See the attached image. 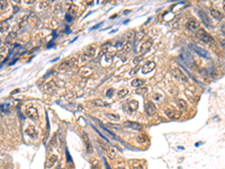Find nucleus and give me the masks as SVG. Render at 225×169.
Masks as SVG:
<instances>
[{
  "label": "nucleus",
  "instance_id": "1",
  "mask_svg": "<svg viewBox=\"0 0 225 169\" xmlns=\"http://www.w3.org/2000/svg\"><path fill=\"white\" fill-rule=\"evenodd\" d=\"M196 36H197L200 41H203V42H205V43L213 42V37L211 36L209 33L206 32L204 28H198V30H197V33H196Z\"/></svg>",
  "mask_w": 225,
  "mask_h": 169
},
{
  "label": "nucleus",
  "instance_id": "2",
  "mask_svg": "<svg viewBox=\"0 0 225 169\" xmlns=\"http://www.w3.org/2000/svg\"><path fill=\"white\" fill-rule=\"evenodd\" d=\"M75 62H77V58H74V56H73V58H70V59L63 61V62L59 65V70H67V69L71 68Z\"/></svg>",
  "mask_w": 225,
  "mask_h": 169
},
{
  "label": "nucleus",
  "instance_id": "3",
  "mask_svg": "<svg viewBox=\"0 0 225 169\" xmlns=\"http://www.w3.org/2000/svg\"><path fill=\"white\" fill-rule=\"evenodd\" d=\"M156 112H158V109H156V107L152 102H147L145 104V113L149 116H154L156 114Z\"/></svg>",
  "mask_w": 225,
  "mask_h": 169
},
{
  "label": "nucleus",
  "instance_id": "4",
  "mask_svg": "<svg viewBox=\"0 0 225 169\" xmlns=\"http://www.w3.org/2000/svg\"><path fill=\"white\" fill-rule=\"evenodd\" d=\"M124 107L127 108L128 113H134V112L137 109V107H139V102L135 100V99H132V100H130L127 104H125Z\"/></svg>",
  "mask_w": 225,
  "mask_h": 169
},
{
  "label": "nucleus",
  "instance_id": "5",
  "mask_svg": "<svg viewBox=\"0 0 225 169\" xmlns=\"http://www.w3.org/2000/svg\"><path fill=\"white\" fill-rule=\"evenodd\" d=\"M25 114H26V116L32 118V120H37L38 118V112L35 107H28L25 111Z\"/></svg>",
  "mask_w": 225,
  "mask_h": 169
},
{
  "label": "nucleus",
  "instance_id": "6",
  "mask_svg": "<svg viewBox=\"0 0 225 169\" xmlns=\"http://www.w3.org/2000/svg\"><path fill=\"white\" fill-rule=\"evenodd\" d=\"M199 26H200L199 21H196V19H191V21H187V24H186V28L189 31H197L199 28Z\"/></svg>",
  "mask_w": 225,
  "mask_h": 169
},
{
  "label": "nucleus",
  "instance_id": "7",
  "mask_svg": "<svg viewBox=\"0 0 225 169\" xmlns=\"http://www.w3.org/2000/svg\"><path fill=\"white\" fill-rule=\"evenodd\" d=\"M124 127H127V128H132V130H141L142 125L137 122H133V121H126L123 123Z\"/></svg>",
  "mask_w": 225,
  "mask_h": 169
},
{
  "label": "nucleus",
  "instance_id": "8",
  "mask_svg": "<svg viewBox=\"0 0 225 169\" xmlns=\"http://www.w3.org/2000/svg\"><path fill=\"white\" fill-rule=\"evenodd\" d=\"M172 72H174V77L176 78H178L180 81H182V82H187V77H186V74L179 69V68H174V70H172Z\"/></svg>",
  "mask_w": 225,
  "mask_h": 169
},
{
  "label": "nucleus",
  "instance_id": "9",
  "mask_svg": "<svg viewBox=\"0 0 225 169\" xmlns=\"http://www.w3.org/2000/svg\"><path fill=\"white\" fill-rule=\"evenodd\" d=\"M154 68H155V62H154V61H149V62H146V63L143 65V68H142V74H149V72H151L152 70H154Z\"/></svg>",
  "mask_w": 225,
  "mask_h": 169
},
{
  "label": "nucleus",
  "instance_id": "10",
  "mask_svg": "<svg viewBox=\"0 0 225 169\" xmlns=\"http://www.w3.org/2000/svg\"><path fill=\"white\" fill-rule=\"evenodd\" d=\"M25 132H26V134H27L28 137H34V139H35V137H37V135H38V133H37L36 128H35V126H33V125H29V126L26 127Z\"/></svg>",
  "mask_w": 225,
  "mask_h": 169
},
{
  "label": "nucleus",
  "instance_id": "11",
  "mask_svg": "<svg viewBox=\"0 0 225 169\" xmlns=\"http://www.w3.org/2000/svg\"><path fill=\"white\" fill-rule=\"evenodd\" d=\"M58 159H59V157L56 155H51L47 159V161H46V168H52L56 164Z\"/></svg>",
  "mask_w": 225,
  "mask_h": 169
},
{
  "label": "nucleus",
  "instance_id": "12",
  "mask_svg": "<svg viewBox=\"0 0 225 169\" xmlns=\"http://www.w3.org/2000/svg\"><path fill=\"white\" fill-rule=\"evenodd\" d=\"M191 47H193V50H194L195 52L198 53L200 56H204V58H206V59H209V55H208V53L206 52L205 50H203V49H200L199 46H197V45H193Z\"/></svg>",
  "mask_w": 225,
  "mask_h": 169
},
{
  "label": "nucleus",
  "instance_id": "13",
  "mask_svg": "<svg viewBox=\"0 0 225 169\" xmlns=\"http://www.w3.org/2000/svg\"><path fill=\"white\" fill-rule=\"evenodd\" d=\"M199 16L202 17V19H203V21H204V24L206 25V26H208V27H213V24H212V21H211V19H209V17L205 14L204 11H199Z\"/></svg>",
  "mask_w": 225,
  "mask_h": 169
},
{
  "label": "nucleus",
  "instance_id": "14",
  "mask_svg": "<svg viewBox=\"0 0 225 169\" xmlns=\"http://www.w3.org/2000/svg\"><path fill=\"white\" fill-rule=\"evenodd\" d=\"M151 46H152V41H151V40H150V41H146V42L143 43V45L141 46L140 53H141V54H145V53L151 49Z\"/></svg>",
  "mask_w": 225,
  "mask_h": 169
},
{
  "label": "nucleus",
  "instance_id": "15",
  "mask_svg": "<svg viewBox=\"0 0 225 169\" xmlns=\"http://www.w3.org/2000/svg\"><path fill=\"white\" fill-rule=\"evenodd\" d=\"M95 53H96V47L88 46L84 51V58H92V56H95Z\"/></svg>",
  "mask_w": 225,
  "mask_h": 169
},
{
  "label": "nucleus",
  "instance_id": "16",
  "mask_svg": "<svg viewBox=\"0 0 225 169\" xmlns=\"http://www.w3.org/2000/svg\"><path fill=\"white\" fill-rule=\"evenodd\" d=\"M209 11H211V15H212V17H213L214 19H216V21H221V19H223V14H221V12L217 10V9L212 8Z\"/></svg>",
  "mask_w": 225,
  "mask_h": 169
},
{
  "label": "nucleus",
  "instance_id": "17",
  "mask_svg": "<svg viewBox=\"0 0 225 169\" xmlns=\"http://www.w3.org/2000/svg\"><path fill=\"white\" fill-rule=\"evenodd\" d=\"M92 105H95L96 107H107L109 104L102 100V99H95V100H92Z\"/></svg>",
  "mask_w": 225,
  "mask_h": 169
},
{
  "label": "nucleus",
  "instance_id": "18",
  "mask_svg": "<svg viewBox=\"0 0 225 169\" xmlns=\"http://www.w3.org/2000/svg\"><path fill=\"white\" fill-rule=\"evenodd\" d=\"M9 30V23L8 21H1L0 23V33H5Z\"/></svg>",
  "mask_w": 225,
  "mask_h": 169
},
{
  "label": "nucleus",
  "instance_id": "19",
  "mask_svg": "<svg viewBox=\"0 0 225 169\" xmlns=\"http://www.w3.org/2000/svg\"><path fill=\"white\" fill-rule=\"evenodd\" d=\"M177 105H178L180 111H186L187 109V103H186V100H184V99H178L177 100Z\"/></svg>",
  "mask_w": 225,
  "mask_h": 169
},
{
  "label": "nucleus",
  "instance_id": "20",
  "mask_svg": "<svg viewBox=\"0 0 225 169\" xmlns=\"http://www.w3.org/2000/svg\"><path fill=\"white\" fill-rule=\"evenodd\" d=\"M165 115L168 117H170V118H176V112H174L172 108H167L165 109Z\"/></svg>",
  "mask_w": 225,
  "mask_h": 169
},
{
  "label": "nucleus",
  "instance_id": "21",
  "mask_svg": "<svg viewBox=\"0 0 225 169\" xmlns=\"http://www.w3.org/2000/svg\"><path fill=\"white\" fill-rule=\"evenodd\" d=\"M143 84H144L143 79H134L133 81L131 82L132 87H140V86H142Z\"/></svg>",
  "mask_w": 225,
  "mask_h": 169
},
{
  "label": "nucleus",
  "instance_id": "22",
  "mask_svg": "<svg viewBox=\"0 0 225 169\" xmlns=\"http://www.w3.org/2000/svg\"><path fill=\"white\" fill-rule=\"evenodd\" d=\"M131 166H132V169H144L143 165L140 164V161H133Z\"/></svg>",
  "mask_w": 225,
  "mask_h": 169
},
{
  "label": "nucleus",
  "instance_id": "23",
  "mask_svg": "<svg viewBox=\"0 0 225 169\" xmlns=\"http://www.w3.org/2000/svg\"><path fill=\"white\" fill-rule=\"evenodd\" d=\"M38 7H40L41 10H45L46 8L50 7V2L49 1H41V3L38 5Z\"/></svg>",
  "mask_w": 225,
  "mask_h": 169
},
{
  "label": "nucleus",
  "instance_id": "24",
  "mask_svg": "<svg viewBox=\"0 0 225 169\" xmlns=\"http://www.w3.org/2000/svg\"><path fill=\"white\" fill-rule=\"evenodd\" d=\"M106 117L109 118V120H112V121H118V120H119V115H117V114H112V113H107V114H106Z\"/></svg>",
  "mask_w": 225,
  "mask_h": 169
},
{
  "label": "nucleus",
  "instance_id": "25",
  "mask_svg": "<svg viewBox=\"0 0 225 169\" xmlns=\"http://www.w3.org/2000/svg\"><path fill=\"white\" fill-rule=\"evenodd\" d=\"M136 140H137V142H140V143H145V142L147 141V137H146L145 134H142V135H139V137H136Z\"/></svg>",
  "mask_w": 225,
  "mask_h": 169
},
{
  "label": "nucleus",
  "instance_id": "26",
  "mask_svg": "<svg viewBox=\"0 0 225 169\" xmlns=\"http://www.w3.org/2000/svg\"><path fill=\"white\" fill-rule=\"evenodd\" d=\"M52 88H54V89H56V84H55V82L54 81H50L49 84H46V89L49 90V93L52 90Z\"/></svg>",
  "mask_w": 225,
  "mask_h": 169
},
{
  "label": "nucleus",
  "instance_id": "27",
  "mask_svg": "<svg viewBox=\"0 0 225 169\" xmlns=\"http://www.w3.org/2000/svg\"><path fill=\"white\" fill-rule=\"evenodd\" d=\"M8 7V2L5 0H0V10H5Z\"/></svg>",
  "mask_w": 225,
  "mask_h": 169
},
{
  "label": "nucleus",
  "instance_id": "28",
  "mask_svg": "<svg viewBox=\"0 0 225 169\" xmlns=\"http://www.w3.org/2000/svg\"><path fill=\"white\" fill-rule=\"evenodd\" d=\"M126 95H128V90L127 89H121L119 91H118V97H125Z\"/></svg>",
  "mask_w": 225,
  "mask_h": 169
},
{
  "label": "nucleus",
  "instance_id": "29",
  "mask_svg": "<svg viewBox=\"0 0 225 169\" xmlns=\"http://www.w3.org/2000/svg\"><path fill=\"white\" fill-rule=\"evenodd\" d=\"M147 91V88L146 87H144V88H139L137 90H136V94H141V95H143Z\"/></svg>",
  "mask_w": 225,
  "mask_h": 169
},
{
  "label": "nucleus",
  "instance_id": "30",
  "mask_svg": "<svg viewBox=\"0 0 225 169\" xmlns=\"http://www.w3.org/2000/svg\"><path fill=\"white\" fill-rule=\"evenodd\" d=\"M15 37H16V33H14V32L10 33V34L8 35V37H7V41H6V42H7V43L10 42V41H12V40H14Z\"/></svg>",
  "mask_w": 225,
  "mask_h": 169
},
{
  "label": "nucleus",
  "instance_id": "31",
  "mask_svg": "<svg viewBox=\"0 0 225 169\" xmlns=\"http://www.w3.org/2000/svg\"><path fill=\"white\" fill-rule=\"evenodd\" d=\"M131 46H132L131 42H126L125 44H124L123 50H124V51H130V50H131Z\"/></svg>",
  "mask_w": 225,
  "mask_h": 169
},
{
  "label": "nucleus",
  "instance_id": "32",
  "mask_svg": "<svg viewBox=\"0 0 225 169\" xmlns=\"http://www.w3.org/2000/svg\"><path fill=\"white\" fill-rule=\"evenodd\" d=\"M114 91H115V90H114L113 88L108 89V90H107V93H106V96H107L108 98H110V97H113V96H114Z\"/></svg>",
  "mask_w": 225,
  "mask_h": 169
},
{
  "label": "nucleus",
  "instance_id": "33",
  "mask_svg": "<svg viewBox=\"0 0 225 169\" xmlns=\"http://www.w3.org/2000/svg\"><path fill=\"white\" fill-rule=\"evenodd\" d=\"M115 153H116V150H115L114 148L109 150V156H110L112 158H115V157H116V155H115Z\"/></svg>",
  "mask_w": 225,
  "mask_h": 169
},
{
  "label": "nucleus",
  "instance_id": "34",
  "mask_svg": "<svg viewBox=\"0 0 225 169\" xmlns=\"http://www.w3.org/2000/svg\"><path fill=\"white\" fill-rule=\"evenodd\" d=\"M142 59H143V56H136V58H135V59L133 60V63L134 64H137L139 62H140V61H141V60H142Z\"/></svg>",
  "mask_w": 225,
  "mask_h": 169
},
{
  "label": "nucleus",
  "instance_id": "35",
  "mask_svg": "<svg viewBox=\"0 0 225 169\" xmlns=\"http://www.w3.org/2000/svg\"><path fill=\"white\" fill-rule=\"evenodd\" d=\"M109 126H112V128H115V130H118V128H119L118 125H115V124H112V123L109 124Z\"/></svg>",
  "mask_w": 225,
  "mask_h": 169
},
{
  "label": "nucleus",
  "instance_id": "36",
  "mask_svg": "<svg viewBox=\"0 0 225 169\" xmlns=\"http://www.w3.org/2000/svg\"><path fill=\"white\" fill-rule=\"evenodd\" d=\"M5 52H6V47H3V46L0 47V53H5Z\"/></svg>",
  "mask_w": 225,
  "mask_h": 169
},
{
  "label": "nucleus",
  "instance_id": "37",
  "mask_svg": "<svg viewBox=\"0 0 225 169\" xmlns=\"http://www.w3.org/2000/svg\"><path fill=\"white\" fill-rule=\"evenodd\" d=\"M26 3H27V5H31V3H34V0H27V1H26Z\"/></svg>",
  "mask_w": 225,
  "mask_h": 169
},
{
  "label": "nucleus",
  "instance_id": "38",
  "mask_svg": "<svg viewBox=\"0 0 225 169\" xmlns=\"http://www.w3.org/2000/svg\"><path fill=\"white\" fill-rule=\"evenodd\" d=\"M2 58H3V55H2V54H0V60H2Z\"/></svg>",
  "mask_w": 225,
  "mask_h": 169
},
{
  "label": "nucleus",
  "instance_id": "39",
  "mask_svg": "<svg viewBox=\"0 0 225 169\" xmlns=\"http://www.w3.org/2000/svg\"><path fill=\"white\" fill-rule=\"evenodd\" d=\"M117 169H125L124 167H117Z\"/></svg>",
  "mask_w": 225,
  "mask_h": 169
},
{
  "label": "nucleus",
  "instance_id": "40",
  "mask_svg": "<svg viewBox=\"0 0 225 169\" xmlns=\"http://www.w3.org/2000/svg\"><path fill=\"white\" fill-rule=\"evenodd\" d=\"M0 43H1V40H0Z\"/></svg>",
  "mask_w": 225,
  "mask_h": 169
}]
</instances>
